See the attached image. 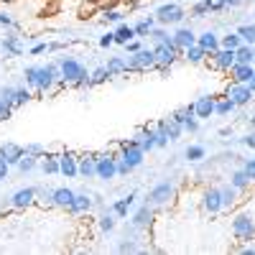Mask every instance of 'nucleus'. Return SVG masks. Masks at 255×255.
<instances>
[{
  "label": "nucleus",
  "mask_w": 255,
  "mask_h": 255,
  "mask_svg": "<svg viewBox=\"0 0 255 255\" xmlns=\"http://www.w3.org/2000/svg\"><path fill=\"white\" fill-rule=\"evenodd\" d=\"M230 230L238 243H255V212L248 204H240L238 209H232Z\"/></svg>",
  "instance_id": "1"
},
{
  "label": "nucleus",
  "mask_w": 255,
  "mask_h": 255,
  "mask_svg": "<svg viewBox=\"0 0 255 255\" xmlns=\"http://www.w3.org/2000/svg\"><path fill=\"white\" fill-rule=\"evenodd\" d=\"M59 67H61V77H64V87H74V90H84V87H92L90 84V72L82 61L72 59V56H64L59 59Z\"/></svg>",
  "instance_id": "2"
},
{
  "label": "nucleus",
  "mask_w": 255,
  "mask_h": 255,
  "mask_svg": "<svg viewBox=\"0 0 255 255\" xmlns=\"http://www.w3.org/2000/svg\"><path fill=\"white\" fill-rule=\"evenodd\" d=\"M153 54H156V69H158L163 77L171 72V67L181 59V49L174 44L171 36H168L166 41H156V44H153Z\"/></svg>",
  "instance_id": "3"
},
{
  "label": "nucleus",
  "mask_w": 255,
  "mask_h": 255,
  "mask_svg": "<svg viewBox=\"0 0 255 255\" xmlns=\"http://www.w3.org/2000/svg\"><path fill=\"white\" fill-rule=\"evenodd\" d=\"M174 199H176V186L171 181H161V184H156L151 191H148L145 204H151L153 209H158V207H168Z\"/></svg>",
  "instance_id": "4"
},
{
  "label": "nucleus",
  "mask_w": 255,
  "mask_h": 255,
  "mask_svg": "<svg viewBox=\"0 0 255 255\" xmlns=\"http://www.w3.org/2000/svg\"><path fill=\"white\" fill-rule=\"evenodd\" d=\"M153 18H156L158 26H181L184 18H186V10L179 3H163V5L156 8Z\"/></svg>",
  "instance_id": "5"
},
{
  "label": "nucleus",
  "mask_w": 255,
  "mask_h": 255,
  "mask_svg": "<svg viewBox=\"0 0 255 255\" xmlns=\"http://www.w3.org/2000/svg\"><path fill=\"white\" fill-rule=\"evenodd\" d=\"M128 61V74H135V72H151L156 69V54H153V46L151 49H140L135 54H130L125 59Z\"/></svg>",
  "instance_id": "6"
},
{
  "label": "nucleus",
  "mask_w": 255,
  "mask_h": 255,
  "mask_svg": "<svg viewBox=\"0 0 255 255\" xmlns=\"http://www.w3.org/2000/svg\"><path fill=\"white\" fill-rule=\"evenodd\" d=\"M95 174L102 181H113L118 176V153H95Z\"/></svg>",
  "instance_id": "7"
},
{
  "label": "nucleus",
  "mask_w": 255,
  "mask_h": 255,
  "mask_svg": "<svg viewBox=\"0 0 255 255\" xmlns=\"http://www.w3.org/2000/svg\"><path fill=\"white\" fill-rule=\"evenodd\" d=\"M118 158H123V161L135 171V168L143 166V161H145V151H143V148L130 138V140H123V143H120V153H118Z\"/></svg>",
  "instance_id": "8"
},
{
  "label": "nucleus",
  "mask_w": 255,
  "mask_h": 255,
  "mask_svg": "<svg viewBox=\"0 0 255 255\" xmlns=\"http://www.w3.org/2000/svg\"><path fill=\"white\" fill-rule=\"evenodd\" d=\"M225 97H230L238 108H245V105H250L255 100V92L248 87V84H243V82H230L225 87Z\"/></svg>",
  "instance_id": "9"
},
{
  "label": "nucleus",
  "mask_w": 255,
  "mask_h": 255,
  "mask_svg": "<svg viewBox=\"0 0 255 255\" xmlns=\"http://www.w3.org/2000/svg\"><path fill=\"white\" fill-rule=\"evenodd\" d=\"M36 197H38V189L36 186H23L10 194V207L13 209H28L36 204Z\"/></svg>",
  "instance_id": "10"
},
{
  "label": "nucleus",
  "mask_w": 255,
  "mask_h": 255,
  "mask_svg": "<svg viewBox=\"0 0 255 255\" xmlns=\"http://www.w3.org/2000/svg\"><path fill=\"white\" fill-rule=\"evenodd\" d=\"M202 209L207 215H220L222 212V197H220V186H207L202 191Z\"/></svg>",
  "instance_id": "11"
},
{
  "label": "nucleus",
  "mask_w": 255,
  "mask_h": 255,
  "mask_svg": "<svg viewBox=\"0 0 255 255\" xmlns=\"http://www.w3.org/2000/svg\"><path fill=\"white\" fill-rule=\"evenodd\" d=\"M220 197H222V212H232L243 204V191L232 184H222L220 186Z\"/></svg>",
  "instance_id": "12"
},
{
  "label": "nucleus",
  "mask_w": 255,
  "mask_h": 255,
  "mask_svg": "<svg viewBox=\"0 0 255 255\" xmlns=\"http://www.w3.org/2000/svg\"><path fill=\"white\" fill-rule=\"evenodd\" d=\"M207 61L212 64V69L217 72H230V67L235 64V49H217L212 56H207Z\"/></svg>",
  "instance_id": "13"
},
{
  "label": "nucleus",
  "mask_w": 255,
  "mask_h": 255,
  "mask_svg": "<svg viewBox=\"0 0 255 255\" xmlns=\"http://www.w3.org/2000/svg\"><path fill=\"white\" fill-rule=\"evenodd\" d=\"M59 174L67 179H77L79 176V156L72 151L59 153Z\"/></svg>",
  "instance_id": "14"
},
{
  "label": "nucleus",
  "mask_w": 255,
  "mask_h": 255,
  "mask_svg": "<svg viewBox=\"0 0 255 255\" xmlns=\"http://www.w3.org/2000/svg\"><path fill=\"white\" fill-rule=\"evenodd\" d=\"M153 220H156V209H153L151 204H143V207H138V209L133 212L130 225H133L135 230H148V227L153 225Z\"/></svg>",
  "instance_id": "15"
},
{
  "label": "nucleus",
  "mask_w": 255,
  "mask_h": 255,
  "mask_svg": "<svg viewBox=\"0 0 255 255\" xmlns=\"http://www.w3.org/2000/svg\"><path fill=\"white\" fill-rule=\"evenodd\" d=\"M92 207H95V199L90 197V194H74V199H72V204H69V215H74V217H87L90 212H92Z\"/></svg>",
  "instance_id": "16"
},
{
  "label": "nucleus",
  "mask_w": 255,
  "mask_h": 255,
  "mask_svg": "<svg viewBox=\"0 0 255 255\" xmlns=\"http://www.w3.org/2000/svg\"><path fill=\"white\" fill-rule=\"evenodd\" d=\"M215 102H217V95H202L194 100V115L199 120H209L215 115Z\"/></svg>",
  "instance_id": "17"
},
{
  "label": "nucleus",
  "mask_w": 255,
  "mask_h": 255,
  "mask_svg": "<svg viewBox=\"0 0 255 255\" xmlns=\"http://www.w3.org/2000/svg\"><path fill=\"white\" fill-rule=\"evenodd\" d=\"M74 194H77V191L69 189V186H56V189H51V194H49L51 207H56V209H69Z\"/></svg>",
  "instance_id": "18"
},
{
  "label": "nucleus",
  "mask_w": 255,
  "mask_h": 255,
  "mask_svg": "<svg viewBox=\"0 0 255 255\" xmlns=\"http://www.w3.org/2000/svg\"><path fill=\"white\" fill-rule=\"evenodd\" d=\"M133 140L143 148L145 153H151L153 148H156V125H143L140 130L133 135Z\"/></svg>",
  "instance_id": "19"
},
{
  "label": "nucleus",
  "mask_w": 255,
  "mask_h": 255,
  "mask_svg": "<svg viewBox=\"0 0 255 255\" xmlns=\"http://www.w3.org/2000/svg\"><path fill=\"white\" fill-rule=\"evenodd\" d=\"M171 38H174V44H176V46H179L181 51L197 44V33L191 31L189 26H179V28L174 31V36H171Z\"/></svg>",
  "instance_id": "20"
},
{
  "label": "nucleus",
  "mask_w": 255,
  "mask_h": 255,
  "mask_svg": "<svg viewBox=\"0 0 255 255\" xmlns=\"http://www.w3.org/2000/svg\"><path fill=\"white\" fill-rule=\"evenodd\" d=\"M135 199H138V194H135V191H130V194H125V197H120L110 209H113V215L118 217V220H125L128 217V212H130L133 209V204H135Z\"/></svg>",
  "instance_id": "21"
},
{
  "label": "nucleus",
  "mask_w": 255,
  "mask_h": 255,
  "mask_svg": "<svg viewBox=\"0 0 255 255\" xmlns=\"http://www.w3.org/2000/svg\"><path fill=\"white\" fill-rule=\"evenodd\" d=\"M26 153V148L23 145H18V143H10V140H5V143H0V156H3L10 166H15L18 161H20V156Z\"/></svg>",
  "instance_id": "22"
},
{
  "label": "nucleus",
  "mask_w": 255,
  "mask_h": 255,
  "mask_svg": "<svg viewBox=\"0 0 255 255\" xmlns=\"http://www.w3.org/2000/svg\"><path fill=\"white\" fill-rule=\"evenodd\" d=\"M253 72H255V64H240V61H235L230 67V77H232V82H243V84H248V79L253 77Z\"/></svg>",
  "instance_id": "23"
},
{
  "label": "nucleus",
  "mask_w": 255,
  "mask_h": 255,
  "mask_svg": "<svg viewBox=\"0 0 255 255\" xmlns=\"http://www.w3.org/2000/svg\"><path fill=\"white\" fill-rule=\"evenodd\" d=\"M197 44L207 51V56H212V54L220 49V36H217L215 31H204V33L197 36Z\"/></svg>",
  "instance_id": "24"
},
{
  "label": "nucleus",
  "mask_w": 255,
  "mask_h": 255,
  "mask_svg": "<svg viewBox=\"0 0 255 255\" xmlns=\"http://www.w3.org/2000/svg\"><path fill=\"white\" fill-rule=\"evenodd\" d=\"M230 184H232V186H238V189L243 191V194H245V191H250V189L255 186V181L250 179V174L245 171V168H238V171H232Z\"/></svg>",
  "instance_id": "25"
},
{
  "label": "nucleus",
  "mask_w": 255,
  "mask_h": 255,
  "mask_svg": "<svg viewBox=\"0 0 255 255\" xmlns=\"http://www.w3.org/2000/svg\"><path fill=\"white\" fill-rule=\"evenodd\" d=\"M79 176L82 179H97V174H95V153H82L79 156Z\"/></svg>",
  "instance_id": "26"
},
{
  "label": "nucleus",
  "mask_w": 255,
  "mask_h": 255,
  "mask_svg": "<svg viewBox=\"0 0 255 255\" xmlns=\"http://www.w3.org/2000/svg\"><path fill=\"white\" fill-rule=\"evenodd\" d=\"M235 110H238V105L232 102L230 97H225V95L220 97V95H217V102H215V115H217V118H227V115H232Z\"/></svg>",
  "instance_id": "27"
},
{
  "label": "nucleus",
  "mask_w": 255,
  "mask_h": 255,
  "mask_svg": "<svg viewBox=\"0 0 255 255\" xmlns=\"http://www.w3.org/2000/svg\"><path fill=\"white\" fill-rule=\"evenodd\" d=\"M41 171H44V176H56L59 174V156H51V153H44L38 161Z\"/></svg>",
  "instance_id": "28"
},
{
  "label": "nucleus",
  "mask_w": 255,
  "mask_h": 255,
  "mask_svg": "<svg viewBox=\"0 0 255 255\" xmlns=\"http://www.w3.org/2000/svg\"><path fill=\"white\" fill-rule=\"evenodd\" d=\"M181 59H186L189 64H204L207 61V51L199 44H194V46H189V49L181 51Z\"/></svg>",
  "instance_id": "29"
},
{
  "label": "nucleus",
  "mask_w": 255,
  "mask_h": 255,
  "mask_svg": "<svg viewBox=\"0 0 255 255\" xmlns=\"http://www.w3.org/2000/svg\"><path fill=\"white\" fill-rule=\"evenodd\" d=\"M133 38H135L133 26H128V23H118V28H115V44H118V46H125L128 41H133Z\"/></svg>",
  "instance_id": "30"
},
{
  "label": "nucleus",
  "mask_w": 255,
  "mask_h": 255,
  "mask_svg": "<svg viewBox=\"0 0 255 255\" xmlns=\"http://www.w3.org/2000/svg\"><path fill=\"white\" fill-rule=\"evenodd\" d=\"M108 72H110V77H120V74H128V61H125V56H113L108 64Z\"/></svg>",
  "instance_id": "31"
},
{
  "label": "nucleus",
  "mask_w": 255,
  "mask_h": 255,
  "mask_svg": "<svg viewBox=\"0 0 255 255\" xmlns=\"http://www.w3.org/2000/svg\"><path fill=\"white\" fill-rule=\"evenodd\" d=\"M38 161H41L38 156H33V153H23V156H20V161L15 163V168H18L20 174H31L33 168L38 166Z\"/></svg>",
  "instance_id": "32"
},
{
  "label": "nucleus",
  "mask_w": 255,
  "mask_h": 255,
  "mask_svg": "<svg viewBox=\"0 0 255 255\" xmlns=\"http://www.w3.org/2000/svg\"><path fill=\"white\" fill-rule=\"evenodd\" d=\"M3 49H5L8 56H20L23 54V44H20L18 36H5L3 38Z\"/></svg>",
  "instance_id": "33"
},
{
  "label": "nucleus",
  "mask_w": 255,
  "mask_h": 255,
  "mask_svg": "<svg viewBox=\"0 0 255 255\" xmlns=\"http://www.w3.org/2000/svg\"><path fill=\"white\" fill-rule=\"evenodd\" d=\"M123 18H125V10H120L115 5L102 8V23H123Z\"/></svg>",
  "instance_id": "34"
},
{
  "label": "nucleus",
  "mask_w": 255,
  "mask_h": 255,
  "mask_svg": "<svg viewBox=\"0 0 255 255\" xmlns=\"http://www.w3.org/2000/svg\"><path fill=\"white\" fill-rule=\"evenodd\" d=\"M33 100V90L28 87H15V95H13V108H23Z\"/></svg>",
  "instance_id": "35"
},
{
  "label": "nucleus",
  "mask_w": 255,
  "mask_h": 255,
  "mask_svg": "<svg viewBox=\"0 0 255 255\" xmlns=\"http://www.w3.org/2000/svg\"><path fill=\"white\" fill-rule=\"evenodd\" d=\"M166 135H168V140H179L181 135H184V125L181 123H176L174 118H166Z\"/></svg>",
  "instance_id": "36"
},
{
  "label": "nucleus",
  "mask_w": 255,
  "mask_h": 255,
  "mask_svg": "<svg viewBox=\"0 0 255 255\" xmlns=\"http://www.w3.org/2000/svg\"><path fill=\"white\" fill-rule=\"evenodd\" d=\"M156 26V18L153 15H148V18H143V20H138V23L133 26V31H135V36L138 38H145L148 33H151V28Z\"/></svg>",
  "instance_id": "37"
},
{
  "label": "nucleus",
  "mask_w": 255,
  "mask_h": 255,
  "mask_svg": "<svg viewBox=\"0 0 255 255\" xmlns=\"http://www.w3.org/2000/svg\"><path fill=\"white\" fill-rule=\"evenodd\" d=\"M115 225H118V217L113 215V209H108V212H105V215L97 220V227H100L102 232H113Z\"/></svg>",
  "instance_id": "38"
},
{
  "label": "nucleus",
  "mask_w": 255,
  "mask_h": 255,
  "mask_svg": "<svg viewBox=\"0 0 255 255\" xmlns=\"http://www.w3.org/2000/svg\"><path fill=\"white\" fill-rule=\"evenodd\" d=\"M240 44H243V38H240V33H238V31L220 36V46H222V49H238Z\"/></svg>",
  "instance_id": "39"
},
{
  "label": "nucleus",
  "mask_w": 255,
  "mask_h": 255,
  "mask_svg": "<svg viewBox=\"0 0 255 255\" xmlns=\"http://www.w3.org/2000/svg\"><path fill=\"white\" fill-rule=\"evenodd\" d=\"M235 61L240 64H253V46L250 44H240L235 49Z\"/></svg>",
  "instance_id": "40"
},
{
  "label": "nucleus",
  "mask_w": 255,
  "mask_h": 255,
  "mask_svg": "<svg viewBox=\"0 0 255 255\" xmlns=\"http://www.w3.org/2000/svg\"><path fill=\"white\" fill-rule=\"evenodd\" d=\"M207 156V151H204V145H189L186 151H184V158L186 161H191V163H197V161H202Z\"/></svg>",
  "instance_id": "41"
},
{
  "label": "nucleus",
  "mask_w": 255,
  "mask_h": 255,
  "mask_svg": "<svg viewBox=\"0 0 255 255\" xmlns=\"http://www.w3.org/2000/svg\"><path fill=\"white\" fill-rule=\"evenodd\" d=\"M23 82H26V87L36 92V82H38V67L33 64V67H26L23 69Z\"/></svg>",
  "instance_id": "42"
},
{
  "label": "nucleus",
  "mask_w": 255,
  "mask_h": 255,
  "mask_svg": "<svg viewBox=\"0 0 255 255\" xmlns=\"http://www.w3.org/2000/svg\"><path fill=\"white\" fill-rule=\"evenodd\" d=\"M108 79H110V72H108V67H97L95 72H90V84H92V87H97V84L108 82Z\"/></svg>",
  "instance_id": "43"
},
{
  "label": "nucleus",
  "mask_w": 255,
  "mask_h": 255,
  "mask_svg": "<svg viewBox=\"0 0 255 255\" xmlns=\"http://www.w3.org/2000/svg\"><path fill=\"white\" fill-rule=\"evenodd\" d=\"M238 33H240V38H243V44H255V23H248V26H240L238 28Z\"/></svg>",
  "instance_id": "44"
},
{
  "label": "nucleus",
  "mask_w": 255,
  "mask_h": 255,
  "mask_svg": "<svg viewBox=\"0 0 255 255\" xmlns=\"http://www.w3.org/2000/svg\"><path fill=\"white\" fill-rule=\"evenodd\" d=\"M13 110H15L13 105H10V102H8V100L3 97V95H0V123L10 120V118H13Z\"/></svg>",
  "instance_id": "45"
},
{
  "label": "nucleus",
  "mask_w": 255,
  "mask_h": 255,
  "mask_svg": "<svg viewBox=\"0 0 255 255\" xmlns=\"http://www.w3.org/2000/svg\"><path fill=\"white\" fill-rule=\"evenodd\" d=\"M184 133H191V135L199 133V118L197 115H191V118L184 120Z\"/></svg>",
  "instance_id": "46"
},
{
  "label": "nucleus",
  "mask_w": 255,
  "mask_h": 255,
  "mask_svg": "<svg viewBox=\"0 0 255 255\" xmlns=\"http://www.w3.org/2000/svg\"><path fill=\"white\" fill-rule=\"evenodd\" d=\"M148 36H151V38H153V44H156V41H166V38H168V31H166V26H158V23H156Z\"/></svg>",
  "instance_id": "47"
},
{
  "label": "nucleus",
  "mask_w": 255,
  "mask_h": 255,
  "mask_svg": "<svg viewBox=\"0 0 255 255\" xmlns=\"http://www.w3.org/2000/svg\"><path fill=\"white\" fill-rule=\"evenodd\" d=\"M138 250H140L138 243H135V240H128V238L118 245V253H138Z\"/></svg>",
  "instance_id": "48"
},
{
  "label": "nucleus",
  "mask_w": 255,
  "mask_h": 255,
  "mask_svg": "<svg viewBox=\"0 0 255 255\" xmlns=\"http://www.w3.org/2000/svg\"><path fill=\"white\" fill-rule=\"evenodd\" d=\"M207 3V10L209 13H222V10H227L225 8V0H204Z\"/></svg>",
  "instance_id": "49"
},
{
  "label": "nucleus",
  "mask_w": 255,
  "mask_h": 255,
  "mask_svg": "<svg viewBox=\"0 0 255 255\" xmlns=\"http://www.w3.org/2000/svg\"><path fill=\"white\" fill-rule=\"evenodd\" d=\"M209 10H207V3H204V0H199V3H194V5H191V15H194V18H204Z\"/></svg>",
  "instance_id": "50"
},
{
  "label": "nucleus",
  "mask_w": 255,
  "mask_h": 255,
  "mask_svg": "<svg viewBox=\"0 0 255 255\" xmlns=\"http://www.w3.org/2000/svg\"><path fill=\"white\" fill-rule=\"evenodd\" d=\"M26 153H33V156L41 158V156L46 153V145H41V143H28V145H26Z\"/></svg>",
  "instance_id": "51"
},
{
  "label": "nucleus",
  "mask_w": 255,
  "mask_h": 255,
  "mask_svg": "<svg viewBox=\"0 0 255 255\" xmlns=\"http://www.w3.org/2000/svg\"><path fill=\"white\" fill-rule=\"evenodd\" d=\"M140 49H143V41H140L138 36H135L133 41H128V44H125V51H128V54H135V51H140Z\"/></svg>",
  "instance_id": "52"
},
{
  "label": "nucleus",
  "mask_w": 255,
  "mask_h": 255,
  "mask_svg": "<svg viewBox=\"0 0 255 255\" xmlns=\"http://www.w3.org/2000/svg\"><path fill=\"white\" fill-rule=\"evenodd\" d=\"M113 44H115V31H108V33L100 38V46H102V49H110Z\"/></svg>",
  "instance_id": "53"
},
{
  "label": "nucleus",
  "mask_w": 255,
  "mask_h": 255,
  "mask_svg": "<svg viewBox=\"0 0 255 255\" xmlns=\"http://www.w3.org/2000/svg\"><path fill=\"white\" fill-rule=\"evenodd\" d=\"M8 174H10V163H8L3 156H0V181H5Z\"/></svg>",
  "instance_id": "54"
},
{
  "label": "nucleus",
  "mask_w": 255,
  "mask_h": 255,
  "mask_svg": "<svg viewBox=\"0 0 255 255\" xmlns=\"http://www.w3.org/2000/svg\"><path fill=\"white\" fill-rule=\"evenodd\" d=\"M128 174H133V168L128 166L123 158H118V176H128Z\"/></svg>",
  "instance_id": "55"
},
{
  "label": "nucleus",
  "mask_w": 255,
  "mask_h": 255,
  "mask_svg": "<svg viewBox=\"0 0 255 255\" xmlns=\"http://www.w3.org/2000/svg\"><path fill=\"white\" fill-rule=\"evenodd\" d=\"M240 143H243V145H248V148H255V128H253V130H250L248 135H243V138H240Z\"/></svg>",
  "instance_id": "56"
},
{
  "label": "nucleus",
  "mask_w": 255,
  "mask_h": 255,
  "mask_svg": "<svg viewBox=\"0 0 255 255\" xmlns=\"http://www.w3.org/2000/svg\"><path fill=\"white\" fill-rule=\"evenodd\" d=\"M243 168L250 174V179L255 181V158H245V163H243Z\"/></svg>",
  "instance_id": "57"
},
{
  "label": "nucleus",
  "mask_w": 255,
  "mask_h": 255,
  "mask_svg": "<svg viewBox=\"0 0 255 255\" xmlns=\"http://www.w3.org/2000/svg\"><path fill=\"white\" fill-rule=\"evenodd\" d=\"M0 26H5V28H13L15 26V20L8 15V13H3V10H0Z\"/></svg>",
  "instance_id": "58"
},
{
  "label": "nucleus",
  "mask_w": 255,
  "mask_h": 255,
  "mask_svg": "<svg viewBox=\"0 0 255 255\" xmlns=\"http://www.w3.org/2000/svg\"><path fill=\"white\" fill-rule=\"evenodd\" d=\"M44 51H49V44H36L31 49V56H38V54H44Z\"/></svg>",
  "instance_id": "59"
},
{
  "label": "nucleus",
  "mask_w": 255,
  "mask_h": 255,
  "mask_svg": "<svg viewBox=\"0 0 255 255\" xmlns=\"http://www.w3.org/2000/svg\"><path fill=\"white\" fill-rule=\"evenodd\" d=\"M243 0H225V8H238Z\"/></svg>",
  "instance_id": "60"
},
{
  "label": "nucleus",
  "mask_w": 255,
  "mask_h": 255,
  "mask_svg": "<svg viewBox=\"0 0 255 255\" xmlns=\"http://www.w3.org/2000/svg\"><path fill=\"white\" fill-rule=\"evenodd\" d=\"M248 87H250V90H253V92H255V72H253V77H250V79H248Z\"/></svg>",
  "instance_id": "61"
},
{
  "label": "nucleus",
  "mask_w": 255,
  "mask_h": 255,
  "mask_svg": "<svg viewBox=\"0 0 255 255\" xmlns=\"http://www.w3.org/2000/svg\"><path fill=\"white\" fill-rule=\"evenodd\" d=\"M250 128H255V115H253V118H250Z\"/></svg>",
  "instance_id": "62"
},
{
  "label": "nucleus",
  "mask_w": 255,
  "mask_h": 255,
  "mask_svg": "<svg viewBox=\"0 0 255 255\" xmlns=\"http://www.w3.org/2000/svg\"><path fill=\"white\" fill-rule=\"evenodd\" d=\"M253 64H255V44H253Z\"/></svg>",
  "instance_id": "63"
},
{
  "label": "nucleus",
  "mask_w": 255,
  "mask_h": 255,
  "mask_svg": "<svg viewBox=\"0 0 255 255\" xmlns=\"http://www.w3.org/2000/svg\"><path fill=\"white\" fill-rule=\"evenodd\" d=\"M0 3H13V0H0Z\"/></svg>",
  "instance_id": "64"
}]
</instances>
